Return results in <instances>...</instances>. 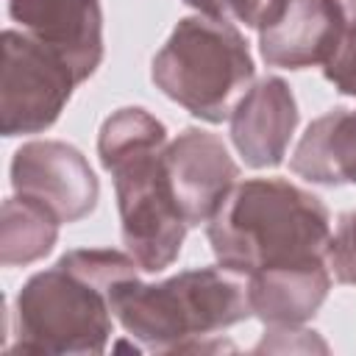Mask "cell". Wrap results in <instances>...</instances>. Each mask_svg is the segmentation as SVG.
<instances>
[{"instance_id":"cell-1","label":"cell","mask_w":356,"mask_h":356,"mask_svg":"<svg viewBox=\"0 0 356 356\" xmlns=\"http://www.w3.org/2000/svg\"><path fill=\"white\" fill-rule=\"evenodd\" d=\"M136 259L114 248L67 250L33 273L14 298L8 353L97 356L111 337V292L139 275Z\"/></svg>"},{"instance_id":"cell-2","label":"cell","mask_w":356,"mask_h":356,"mask_svg":"<svg viewBox=\"0 0 356 356\" xmlns=\"http://www.w3.org/2000/svg\"><path fill=\"white\" fill-rule=\"evenodd\" d=\"M167 128L142 106L111 111L97 134V156L114 181L125 250L145 273L167 270L184 245L186 220L164 172Z\"/></svg>"},{"instance_id":"cell-3","label":"cell","mask_w":356,"mask_h":356,"mask_svg":"<svg viewBox=\"0 0 356 356\" xmlns=\"http://www.w3.org/2000/svg\"><path fill=\"white\" fill-rule=\"evenodd\" d=\"M206 239L222 270L248 278L273 264L328 259L331 214L314 192L284 178H245L206 222Z\"/></svg>"},{"instance_id":"cell-4","label":"cell","mask_w":356,"mask_h":356,"mask_svg":"<svg viewBox=\"0 0 356 356\" xmlns=\"http://www.w3.org/2000/svg\"><path fill=\"white\" fill-rule=\"evenodd\" d=\"M111 312L122 331L145 350H209L206 337H217L250 314L242 275L217 267L184 270L156 284L139 275L111 292Z\"/></svg>"},{"instance_id":"cell-5","label":"cell","mask_w":356,"mask_h":356,"mask_svg":"<svg viewBox=\"0 0 356 356\" xmlns=\"http://www.w3.org/2000/svg\"><path fill=\"white\" fill-rule=\"evenodd\" d=\"M253 75V56L239 28L209 14L178 19L150 64L156 89L211 125L231 117Z\"/></svg>"},{"instance_id":"cell-6","label":"cell","mask_w":356,"mask_h":356,"mask_svg":"<svg viewBox=\"0 0 356 356\" xmlns=\"http://www.w3.org/2000/svg\"><path fill=\"white\" fill-rule=\"evenodd\" d=\"M0 44V134L11 139L47 131L78 86L75 72L25 31L6 28Z\"/></svg>"},{"instance_id":"cell-7","label":"cell","mask_w":356,"mask_h":356,"mask_svg":"<svg viewBox=\"0 0 356 356\" xmlns=\"http://www.w3.org/2000/svg\"><path fill=\"white\" fill-rule=\"evenodd\" d=\"M11 189L47 206L61 222L89 217L100 197V181L86 156L61 139H33L11 159Z\"/></svg>"},{"instance_id":"cell-8","label":"cell","mask_w":356,"mask_h":356,"mask_svg":"<svg viewBox=\"0 0 356 356\" xmlns=\"http://www.w3.org/2000/svg\"><path fill=\"white\" fill-rule=\"evenodd\" d=\"M164 172L170 192L189 228L206 225L231 186L239 181V167L225 142L203 128H184L164 147Z\"/></svg>"},{"instance_id":"cell-9","label":"cell","mask_w":356,"mask_h":356,"mask_svg":"<svg viewBox=\"0 0 356 356\" xmlns=\"http://www.w3.org/2000/svg\"><path fill=\"white\" fill-rule=\"evenodd\" d=\"M8 17L58 53L78 83L89 81L103 61V6L100 0H8Z\"/></svg>"},{"instance_id":"cell-10","label":"cell","mask_w":356,"mask_h":356,"mask_svg":"<svg viewBox=\"0 0 356 356\" xmlns=\"http://www.w3.org/2000/svg\"><path fill=\"white\" fill-rule=\"evenodd\" d=\"M298 100L289 83L278 75H267L250 83L234 106L228 117L231 142L248 167H278L298 128Z\"/></svg>"},{"instance_id":"cell-11","label":"cell","mask_w":356,"mask_h":356,"mask_svg":"<svg viewBox=\"0 0 356 356\" xmlns=\"http://www.w3.org/2000/svg\"><path fill=\"white\" fill-rule=\"evenodd\" d=\"M342 36L334 0H286L281 14L259 31V53L270 67H323Z\"/></svg>"},{"instance_id":"cell-12","label":"cell","mask_w":356,"mask_h":356,"mask_svg":"<svg viewBox=\"0 0 356 356\" xmlns=\"http://www.w3.org/2000/svg\"><path fill=\"white\" fill-rule=\"evenodd\" d=\"M250 314L267 328L303 325L317 314L331 289L328 259H300L261 267L248 275Z\"/></svg>"},{"instance_id":"cell-13","label":"cell","mask_w":356,"mask_h":356,"mask_svg":"<svg viewBox=\"0 0 356 356\" xmlns=\"http://www.w3.org/2000/svg\"><path fill=\"white\" fill-rule=\"evenodd\" d=\"M289 170L320 186H356V108L337 106L309 122L292 150Z\"/></svg>"},{"instance_id":"cell-14","label":"cell","mask_w":356,"mask_h":356,"mask_svg":"<svg viewBox=\"0 0 356 356\" xmlns=\"http://www.w3.org/2000/svg\"><path fill=\"white\" fill-rule=\"evenodd\" d=\"M61 220L25 195L3 200L0 211V261L3 267H25L44 259L58 242Z\"/></svg>"},{"instance_id":"cell-15","label":"cell","mask_w":356,"mask_h":356,"mask_svg":"<svg viewBox=\"0 0 356 356\" xmlns=\"http://www.w3.org/2000/svg\"><path fill=\"white\" fill-rule=\"evenodd\" d=\"M342 17V36L334 56L323 64L325 81L348 97H356V0H334Z\"/></svg>"},{"instance_id":"cell-16","label":"cell","mask_w":356,"mask_h":356,"mask_svg":"<svg viewBox=\"0 0 356 356\" xmlns=\"http://www.w3.org/2000/svg\"><path fill=\"white\" fill-rule=\"evenodd\" d=\"M328 267L339 284L356 286V209L339 217L328 245Z\"/></svg>"},{"instance_id":"cell-17","label":"cell","mask_w":356,"mask_h":356,"mask_svg":"<svg viewBox=\"0 0 356 356\" xmlns=\"http://www.w3.org/2000/svg\"><path fill=\"white\" fill-rule=\"evenodd\" d=\"M284 3L286 0H225V8H228V17H234L245 28L261 31L281 14Z\"/></svg>"},{"instance_id":"cell-18","label":"cell","mask_w":356,"mask_h":356,"mask_svg":"<svg viewBox=\"0 0 356 356\" xmlns=\"http://www.w3.org/2000/svg\"><path fill=\"white\" fill-rule=\"evenodd\" d=\"M186 6H192L197 14H209V17H225L228 19V8L225 0H184Z\"/></svg>"}]
</instances>
